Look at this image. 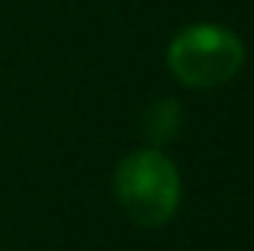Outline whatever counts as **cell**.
<instances>
[{"label": "cell", "instance_id": "obj_2", "mask_svg": "<svg viewBox=\"0 0 254 251\" xmlns=\"http://www.w3.org/2000/svg\"><path fill=\"white\" fill-rule=\"evenodd\" d=\"M169 68L190 89H216L237 77L246 51L243 42L219 24L184 27L169 45Z\"/></svg>", "mask_w": 254, "mask_h": 251}, {"label": "cell", "instance_id": "obj_1", "mask_svg": "<svg viewBox=\"0 0 254 251\" xmlns=\"http://www.w3.org/2000/svg\"><path fill=\"white\" fill-rule=\"evenodd\" d=\"M116 198L136 225H166L181 201V178L175 163L151 148L125 157L116 169Z\"/></svg>", "mask_w": 254, "mask_h": 251}, {"label": "cell", "instance_id": "obj_3", "mask_svg": "<svg viewBox=\"0 0 254 251\" xmlns=\"http://www.w3.org/2000/svg\"><path fill=\"white\" fill-rule=\"evenodd\" d=\"M181 127V107L169 98L163 101H154L148 110H145V119H142V133L145 139L151 142H169Z\"/></svg>", "mask_w": 254, "mask_h": 251}]
</instances>
